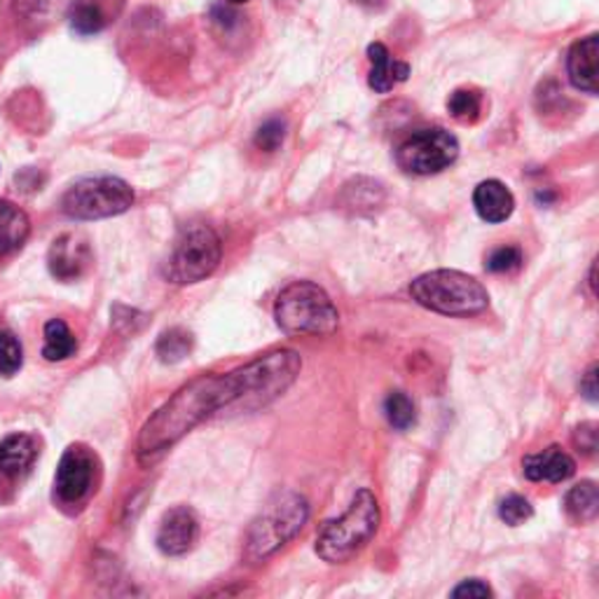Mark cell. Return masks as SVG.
Returning a JSON list of instances; mask_svg holds the SVG:
<instances>
[{
	"mask_svg": "<svg viewBox=\"0 0 599 599\" xmlns=\"http://www.w3.org/2000/svg\"><path fill=\"white\" fill-rule=\"evenodd\" d=\"M293 349H274L228 375H199L176 391L139 433L137 455L143 466L158 461L218 410L239 406L243 412L274 403L300 375Z\"/></svg>",
	"mask_w": 599,
	"mask_h": 599,
	"instance_id": "6da1fadb",
	"label": "cell"
},
{
	"mask_svg": "<svg viewBox=\"0 0 599 599\" xmlns=\"http://www.w3.org/2000/svg\"><path fill=\"white\" fill-rule=\"evenodd\" d=\"M380 503L370 490L353 495L347 513L323 525L317 537L319 558L330 565L349 562L372 541L380 529Z\"/></svg>",
	"mask_w": 599,
	"mask_h": 599,
	"instance_id": "7a4b0ae2",
	"label": "cell"
},
{
	"mask_svg": "<svg viewBox=\"0 0 599 599\" xmlns=\"http://www.w3.org/2000/svg\"><path fill=\"white\" fill-rule=\"evenodd\" d=\"M417 305L446 317H476L490 305L487 288L471 274L457 270H433L410 283Z\"/></svg>",
	"mask_w": 599,
	"mask_h": 599,
	"instance_id": "3957f363",
	"label": "cell"
},
{
	"mask_svg": "<svg viewBox=\"0 0 599 599\" xmlns=\"http://www.w3.org/2000/svg\"><path fill=\"white\" fill-rule=\"evenodd\" d=\"M277 326L288 336H330L340 326V312L315 281L288 283L274 302Z\"/></svg>",
	"mask_w": 599,
	"mask_h": 599,
	"instance_id": "277c9868",
	"label": "cell"
},
{
	"mask_svg": "<svg viewBox=\"0 0 599 599\" xmlns=\"http://www.w3.org/2000/svg\"><path fill=\"white\" fill-rule=\"evenodd\" d=\"M309 518V501L293 490L274 495L247 531V560L260 562L300 535Z\"/></svg>",
	"mask_w": 599,
	"mask_h": 599,
	"instance_id": "5b68a950",
	"label": "cell"
},
{
	"mask_svg": "<svg viewBox=\"0 0 599 599\" xmlns=\"http://www.w3.org/2000/svg\"><path fill=\"white\" fill-rule=\"evenodd\" d=\"M220 258H223V243H220V237L211 226H183L173 239L169 260L164 264V277L179 286L204 281L218 270Z\"/></svg>",
	"mask_w": 599,
	"mask_h": 599,
	"instance_id": "8992f818",
	"label": "cell"
},
{
	"mask_svg": "<svg viewBox=\"0 0 599 599\" xmlns=\"http://www.w3.org/2000/svg\"><path fill=\"white\" fill-rule=\"evenodd\" d=\"M134 204V190L118 176H97V179H82L66 190L61 209L76 220H99L113 218L131 209Z\"/></svg>",
	"mask_w": 599,
	"mask_h": 599,
	"instance_id": "52a82bcc",
	"label": "cell"
},
{
	"mask_svg": "<svg viewBox=\"0 0 599 599\" xmlns=\"http://www.w3.org/2000/svg\"><path fill=\"white\" fill-rule=\"evenodd\" d=\"M457 158H459V141L442 127L412 131V134L396 150L398 167L412 176L440 173L452 167Z\"/></svg>",
	"mask_w": 599,
	"mask_h": 599,
	"instance_id": "ba28073f",
	"label": "cell"
},
{
	"mask_svg": "<svg viewBox=\"0 0 599 599\" xmlns=\"http://www.w3.org/2000/svg\"><path fill=\"white\" fill-rule=\"evenodd\" d=\"M97 480V455L87 446L63 452L54 476V497L61 506H80L92 495Z\"/></svg>",
	"mask_w": 599,
	"mask_h": 599,
	"instance_id": "9c48e42d",
	"label": "cell"
},
{
	"mask_svg": "<svg viewBox=\"0 0 599 599\" xmlns=\"http://www.w3.org/2000/svg\"><path fill=\"white\" fill-rule=\"evenodd\" d=\"M92 262V249L82 234L66 232L50 247L48 264L54 279L59 281H76L84 274Z\"/></svg>",
	"mask_w": 599,
	"mask_h": 599,
	"instance_id": "30bf717a",
	"label": "cell"
},
{
	"mask_svg": "<svg viewBox=\"0 0 599 599\" xmlns=\"http://www.w3.org/2000/svg\"><path fill=\"white\" fill-rule=\"evenodd\" d=\"M199 539V520L194 516V510L188 506H176L167 510L160 529H158V548L171 558H179L188 550L194 548Z\"/></svg>",
	"mask_w": 599,
	"mask_h": 599,
	"instance_id": "8fae6325",
	"label": "cell"
},
{
	"mask_svg": "<svg viewBox=\"0 0 599 599\" xmlns=\"http://www.w3.org/2000/svg\"><path fill=\"white\" fill-rule=\"evenodd\" d=\"M599 36L590 33L573 42L567 57V73L576 90L586 94H597V57H599Z\"/></svg>",
	"mask_w": 599,
	"mask_h": 599,
	"instance_id": "7c38bea8",
	"label": "cell"
},
{
	"mask_svg": "<svg viewBox=\"0 0 599 599\" xmlns=\"http://www.w3.org/2000/svg\"><path fill=\"white\" fill-rule=\"evenodd\" d=\"M525 478L531 482H565L576 473V461L562 448L550 446L543 452L522 459Z\"/></svg>",
	"mask_w": 599,
	"mask_h": 599,
	"instance_id": "4fadbf2b",
	"label": "cell"
},
{
	"mask_svg": "<svg viewBox=\"0 0 599 599\" xmlns=\"http://www.w3.org/2000/svg\"><path fill=\"white\" fill-rule=\"evenodd\" d=\"M368 59H370L368 82H370L372 90L380 92V94L391 92L396 84L406 82L410 76V66L393 59L382 42H372V46L368 48Z\"/></svg>",
	"mask_w": 599,
	"mask_h": 599,
	"instance_id": "5bb4252c",
	"label": "cell"
},
{
	"mask_svg": "<svg viewBox=\"0 0 599 599\" xmlns=\"http://www.w3.org/2000/svg\"><path fill=\"white\" fill-rule=\"evenodd\" d=\"M473 207L485 223H503L516 211V197L501 181H482L473 192Z\"/></svg>",
	"mask_w": 599,
	"mask_h": 599,
	"instance_id": "9a60e30c",
	"label": "cell"
},
{
	"mask_svg": "<svg viewBox=\"0 0 599 599\" xmlns=\"http://www.w3.org/2000/svg\"><path fill=\"white\" fill-rule=\"evenodd\" d=\"M38 459V442L29 433H12L0 442V471L8 478H24Z\"/></svg>",
	"mask_w": 599,
	"mask_h": 599,
	"instance_id": "2e32d148",
	"label": "cell"
},
{
	"mask_svg": "<svg viewBox=\"0 0 599 599\" xmlns=\"http://www.w3.org/2000/svg\"><path fill=\"white\" fill-rule=\"evenodd\" d=\"M29 232V216L8 199H0V258L24 247Z\"/></svg>",
	"mask_w": 599,
	"mask_h": 599,
	"instance_id": "e0dca14e",
	"label": "cell"
},
{
	"mask_svg": "<svg viewBox=\"0 0 599 599\" xmlns=\"http://www.w3.org/2000/svg\"><path fill=\"white\" fill-rule=\"evenodd\" d=\"M80 0H14V10L31 24H52L57 19L69 17Z\"/></svg>",
	"mask_w": 599,
	"mask_h": 599,
	"instance_id": "ac0fdd59",
	"label": "cell"
},
{
	"mask_svg": "<svg viewBox=\"0 0 599 599\" xmlns=\"http://www.w3.org/2000/svg\"><path fill=\"white\" fill-rule=\"evenodd\" d=\"M565 510L573 522H592L599 513V492L592 480H583L573 485L565 497Z\"/></svg>",
	"mask_w": 599,
	"mask_h": 599,
	"instance_id": "d6986e66",
	"label": "cell"
},
{
	"mask_svg": "<svg viewBox=\"0 0 599 599\" xmlns=\"http://www.w3.org/2000/svg\"><path fill=\"white\" fill-rule=\"evenodd\" d=\"M78 349L71 328L61 319H52L46 326V347H42V357L48 361H66L71 359Z\"/></svg>",
	"mask_w": 599,
	"mask_h": 599,
	"instance_id": "ffe728a7",
	"label": "cell"
},
{
	"mask_svg": "<svg viewBox=\"0 0 599 599\" xmlns=\"http://www.w3.org/2000/svg\"><path fill=\"white\" fill-rule=\"evenodd\" d=\"M192 345H194V338L190 330L169 328L162 332L158 345H154V351H158L162 363H179L192 351Z\"/></svg>",
	"mask_w": 599,
	"mask_h": 599,
	"instance_id": "44dd1931",
	"label": "cell"
},
{
	"mask_svg": "<svg viewBox=\"0 0 599 599\" xmlns=\"http://www.w3.org/2000/svg\"><path fill=\"white\" fill-rule=\"evenodd\" d=\"M69 19H71V27L80 36H94L103 31V27L108 24V17L99 0H80V3L71 10Z\"/></svg>",
	"mask_w": 599,
	"mask_h": 599,
	"instance_id": "7402d4cb",
	"label": "cell"
},
{
	"mask_svg": "<svg viewBox=\"0 0 599 599\" xmlns=\"http://www.w3.org/2000/svg\"><path fill=\"white\" fill-rule=\"evenodd\" d=\"M385 412H387L389 425L396 431H408L415 425V419H417L412 398L408 393H403V391H393V393L387 396Z\"/></svg>",
	"mask_w": 599,
	"mask_h": 599,
	"instance_id": "603a6c76",
	"label": "cell"
},
{
	"mask_svg": "<svg viewBox=\"0 0 599 599\" xmlns=\"http://www.w3.org/2000/svg\"><path fill=\"white\" fill-rule=\"evenodd\" d=\"M450 116L459 122H476L482 110V97L476 90H455L448 99Z\"/></svg>",
	"mask_w": 599,
	"mask_h": 599,
	"instance_id": "cb8c5ba5",
	"label": "cell"
},
{
	"mask_svg": "<svg viewBox=\"0 0 599 599\" xmlns=\"http://www.w3.org/2000/svg\"><path fill=\"white\" fill-rule=\"evenodd\" d=\"M21 363H24V351H21L19 340L10 330H0V375L12 377Z\"/></svg>",
	"mask_w": 599,
	"mask_h": 599,
	"instance_id": "d4e9b609",
	"label": "cell"
},
{
	"mask_svg": "<svg viewBox=\"0 0 599 599\" xmlns=\"http://www.w3.org/2000/svg\"><path fill=\"white\" fill-rule=\"evenodd\" d=\"M286 139V120L281 118H270L268 122H262L260 129L256 131V148L262 152H277Z\"/></svg>",
	"mask_w": 599,
	"mask_h": 599,
	"instance_id": "484cf974",
	"label": "cell"
},
{
	"mask_svg": "<svg viewBox=\"0 0 599 599\" xmlns=\"http://www.w3.org/2000/svg\"><path fill=\"white\" fill-rule=\"evenodd\" d=\"M531 516H535V506H531L525 497L520 495H510L501 501L499 506V518L510 525V527H518L522 522H527Z\"/></svg>",
	"mask_w": 599,
	"mask_h": 599,
	"instance_id": "4316f807",
	"label": "cell"
},
{
	"mask_svg": "<svg viewBox=\"0 0 599 599\" xmlns=\"http://www.w3.org/2000/svg\"><path fill=\"white\" fill-rule=\"evenodd\" d=\"M485 268L495 272V274H508V272H516L522 268V251L518 247H501V249H495L490 253V258H487Z\"/></svg>",
	"mask_w": 599,
	"mask_h": 599,
	"instance_id": "83f0119b",
	"label": "cell"
},
{
	"mask_svg": "<svg viewBox=\"0 0 599 599\" xmlns=\"http://www.w3.org/2000/svg\"><path fill=\"white\" fill-rule=\"evenodd\" d=\"M573 442H576V448L583 450L586 455H595V450H597V425L595 421H586V425L576 427Z\"/></svg>",
	"mask_w": 599,
	"mask_h": 599,
	"instance_id": "f1b7e54d",
	"label": "cell"
},
{
	"mask_svg": "<svg viewBox=\"0 0 599 599\" xmlns=\"http://www.w3.org/2000/svg\"><path fill=\"white\" fill-rule=\"evenodd\" d=\"M452 597H476V599H485V597H492V588L487 586L485 581L480 579H469L459 583L455 590H452Z\"/></svg>",
	"mask_w": 599,
	"mask_h": 599,
	"instance_id": "f546056e",
	"label": "cell"
},
{
	"mask_svg": "<svg viewBox=\"0 0 599 599\" xmlns=\"http://www.w3.org/2000/svg\"><path fill=\"white\" fill-rule=\"evenodd\" d=\"M581 391H583V396L588 398L590 403L597 401V363H592V366L588 368V372L583 375V380H581Z\"/></svg>",
	"mask_w": 599,
	"mask_h": 599,
	"instance_id": "4dcf8cb0",
	"label": "cell"
},
{
	"mask_svg": "<svg viewBox=\"0 0 599 599\" xmlns=\"http://www.w3.org/2000/svg\"><path fill=\"white\" fill-rule=\"evenodd\" d=\"M230 3H247V0H230Z\"/></svg>",
	"mask_w": 599,
	"mask_h": 599,
	"instance_id": "1f68e13d",
	"label": "cell"
}]
</instances>
